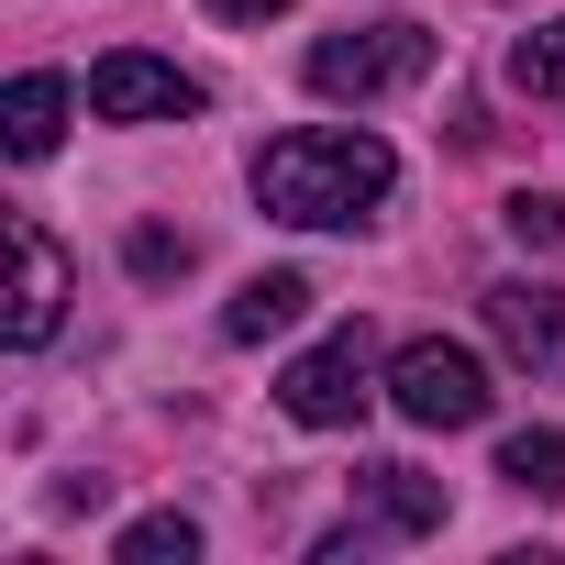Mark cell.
Masks as SVG:
<instances>
[{
    "label": "cell",
    "mask_w": 565,
    "mask_h": 565,
    "mask_svg": "<svg viewBox=\"0 0 565 565\" xmlns=\"http://www.w3.org/2000/svg\"><path fill=\"white\" fill-rule=\"evenodd\" d=\"M399 189V156L377 134H344V122H311V134H277L255 156V200L300 233H355L377 222V200Z\"/></svg>",
    "instance_id": "cell-1"
},
{
    "label": "cell",
    "mask_w": 565,
    "mask_h": 565,
    "mask_svg": "<svg viewBox=\"0 0 565 565\" xmlns=\"http://www.w3.org/2000/svg\"><path fill=\"white\" fill-rule=\"evenodd\" d=\"M422 67H433V34H422L411 12H388V23H344V34L311 45V89H322V100H388V89H411Z\"/></svg>",
    "instance_id": "cell-2"
},
{
    "label": "cell",
    "mask_w": 565,
    "mask_h": 565,
    "mask_svg": "<svg viewBox=\"0 0 565 565\" xmlns=\"http://www.w3.org/2000/svg\"><path fill=\"white\" fill-rule=\"evenodd\" d=\"M388 411L422 422V433H477V422H488V366H477L466 344H399Z\"/></svg>",
    "instance_id": "cell-3"
},
{
    "label": "cell",
    "mask_w": 565,
    "mask_h": 565,
    "mask_svg": "<svg viewBox=\"0 0 565 565\" xmlns=\"http://www.w3.org/2000/svg\"><path fill=\"white\" fill-rule=\"evenodd\" d=\"M366 377H377L366 333H333V344H311V355H300L289 377H277V411H289V422H311V433H344V422H355V411L377 399Z\"/></svg>",
    "instance_id": "cell-4"
},
{
    "label": "cell",
    "mask_w": 565,
    "mask_h": 565,
    "mask_svg": "<svg viewBox=\"0 0 565 565\" xmlns=\"http://www.w3.org/2000/svg\"><path fill=\"white\" fill-rule=\"evenodd\" d=\"M89 111H100V122H200V111H211V89H200L189 67H167V56H134V45H122V56H100V67H89Z\"/></svg>",
    "instance_id": "cell-5"
},
{
    "label": "cell",
    "mask_w": 565,
    "mask_h": 565,
    "mask_svg": "<svg viewBox=\"0 0 565 565\" xmlns=\"http://www.w3.org/2000/svg\"><path fill=\"white\" fill-rule=\"evenodd\" d=\"M56 322H67V244L45 222H12V344L34 355L56 344Z\"/></svg>",
    "instance_id": "cell-6"
},
{
    "label": "cell",
    "mask_w": 565,
    "mask_h": 565,
    "mask_svg": "<svg viewBox=\"0 0 565 565\" xmlns=\"http://www.w3.org/2000/svg\"><path fill=\"white\" fill-rule=\"evenodd\" d=\"M488 333L521 355V366H565V289H488Z\"/></svg>",
    "instance_id": "cell-7"
},
{
    "label": "cell",
    "mask_w": 565,
    "mask_h": 565,
    "mask_svg": "<svg viewBox=\"0 0 565 565\" xmlns=\"http://www.w3.org/2000/svg\"><path fill=\"white\" fill-rule=\"evenodd\" d=\"M56 134H67V78H12L0 89V145H12V167H34V156H56Z\"/></svg>",
    "instance_id": "cell-8"
},
{
    "label": "cell",
    "mask_w": 565,
    "mask_h": 565,
    "mask_svg": "<svg viewBox=\"0 0 565 565\" xmlns=\"http://www.w3.org/2000/svg\"><path fill=\"white\" fill-rule=\"evenodd\" d=\"M300 311H311V277H300V266H266V277L233 289L222 333H233V344H266V333H300Z\"/></svg>",
    "instance_id": "cell-9"
},
{
    "label": "cell",
    "mask_w": 565,
    "mask_h": 565,
    "mask_svg": "<svg viewBox=\"0 0 565 565\" xmlns=\"http://www.w3.org/2000/svg\"><path fill=\"white\" fill-rule=\"evenodd\" d=\"M355 499L388 521V532H444V488L422 466H355Z\"/></svg>",
    "instance_id": "cell-10"
},
{
    "label": "cell",
    "mask_w": 565,
    "mask_h": 565,
    "mask_svg": "<svg viewBox=\"0 0 565 565\" xmlns=\"http://www.w3.org/2000/svg\"><path fill=\"white\" fill-rule=\"evenodd\" d=\"M111 565H200V521L189 510H145V521H122Z\"/></svg>",
    "instance_id": "cell-11"
},
{
    "label": "cell",
    "mask_w": 565,
    "mask_h": 565,
    "mask_svg": "<svg viewBox=\"0 0 565 565\" xmlns=\"http://www.w3.org/2000/svg\"><path fill=\"white\" fill-rule=\"evenodd\" d=\"M510 89H521V100H565V23H532V34L510 45Z\"/></svg>",
    "instance_id": "cell-12"
},
{
    "label": "cell",
    "mask_w": 565,
    "mask_h": 565,
    "mask_svg": "<svg viewBox=\"0 0 565 565\" xmlns=\"http://www.w3.org/2000/svg\"><path fill=\"white\" fill-rule=\"evenodd\" d=\"M499 477L532 488V499H565V433H510L499 444Z\"/></svg>",
    "instance_id": "cell-13"
},
{
    "label": "cell",
    "mask_w": 565,
    "mask_h": 565,
    "mask_svg": "<svg viewBox=\"0 0 565 565\" xmlns=\"http://www.w3.org/2000/svg\"><path fill=\"white\" fill-rule=\"evenodd\" d=\"M499 222H510V244H532V255H565V200H554V189H521Z\"/></svg>",
    "instance_id": "cell-14"
},
{
    "label": "cell",
    "mask_w": 565,
    "mask_h": 565,
    "mask_svg": "<svg viewBox=\"0 0 565 565\" xmlns=\"http://www.w3.org/2000/svg\"><path fill=\"white\" fill-rule=\"evenodd\" d=\"M134 266H145V277H167V266H189V244H178V233H134Z\"/></svg>",
    "instance_id": "cell-15"
},
{
    "label": "cell",
    "mask_w": 565,
    "mask_h": 565,
    "mask_svg": "<svg viewBox=\"0 0 565 565\" xmlns=\"http://www.w3.org/2000/svg\"><path fill=\"white\" fill-rule=\"evenodd\" d=\"M222 23H266V12H289V0H211Z\"/></svg>",
    "instance_id": "cell-16"
}]
</instances>
